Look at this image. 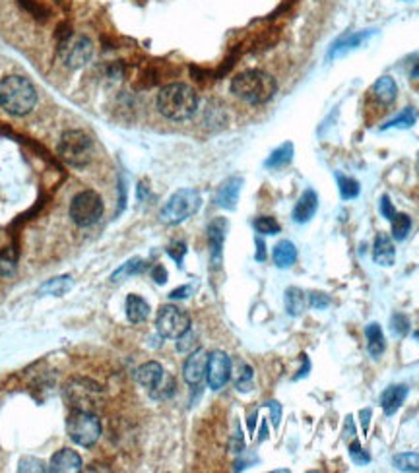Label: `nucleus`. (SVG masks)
<instances>
[{
	"instance_id": "f257e3e1",
	"label": "nucleus",
	"mask_w": 419,
	"mask_h": 473,
	"mask_svg": "<svg viewBox=\"0 0 419 473\" xmlns=\"http://www.w3.org/2000/svg\"><path fill=\"white\" fill-rule=\"evenodd\" d=\"M278 91V84L264 70H245L231 80V93L245 103L262 105L268 103Z\"/></svg>"
},
{
	"instance_id": "f03ea898",
	"label": "nucleus",
	"mask_w": 419,
	"mask_h": 473,
	"mask_svg": "<svg viewBox=\"0 0 419 473\" xmlns=\"http://www.w3.org/2000/svg\"><path fill=\"white\" fill-rule=\"evenodd\" d=\"M157 111L169 121H187L198 109V95L187 84H169L157 93Z\"/></svg>"
},
{
	"instance_id": "7ed1b4c3",
	"label": "nucleus",
	"mask_w": 419,
	"mask_h": 473,
	"mask_svg": "<svg viewBox=\"0 0 419 473\" xmlns=\"http://www.w3.org/2000/svg\"><path fill=\"white\" fill-rule=\"evenodd\" d=\"M35 103H37V91L27 78L12 74L0 82V105L6 113L24 116L32 113Z\"/></svg>"
},
{
	"instance_id": "20e7f679",
	"label": "nucleus",
	"mask_w": 419,
	"mask_h": 473,
	"mask_svg": "<svg viewBox=\"0 0 419 473\" xmlns=\"http://www.w3.org/2000/svg\"><path fill=\"white\" fill-rule=\"evenodd\" d=\"M202 198L194 188H181L167 200V204L159 212V220L167 225H179L192 218L200 210Z\"/></svg>"
},
{
	"instance_id": "39448f33",
	"label": "nucleus",
	"mask_w": 419,
	"mask_h": 473,
	"mask_svg": "<svg viewBox=\"0 0 419 473\" xmlns=\"http://www.w3.org/2000/svg\"><path fill=\"white\" fill-rule=\"evenodd\" d=\"M66 432L74 444L90 448L101 437V421L95 411L74 409L66 419Z\"/></svg>"
},
{
	"instance_id": "423d86ee",
	"label": "nucleus",
	"mask_w": 419,
	"mask_h": 473,
	"mask_svg": "<svg viewBox=\"0 0 419 473\" xmlns=\"http://www.w3.org/2000/svg\"><path fill=\"white\" fill-rule=\"evenodd\" d=\"M93 144L84 131H66L58 140L60 159L72 167H86L91 161Z\"/></svg>"
},
{
	"instance_id": "0eeeda50",
	"label": "nucleus",
	"mask_w": 419,
	"mask_h": 473,
	"mask_svg": "<svg viewBox=\"0 0 419 473\" xmlns=\"http://www.w3.org/2000/svg\"><path fill=\"white\" fill-rule=\"evenodd\" d=\"M103 215V200L93 190H84L74 196L70 204V218L78 227H91Z\"/></svg>"
},
{
	"instance_id": "6e6552de",
	"label": "nucleus",
	"mask_w": 419,
	"mask_h": 473,
	"mask_svg": "<svg viewBox=\"0 0 419 473\" xmlns=\"http://www.w3.org/2000/svg\"><path fill=\"white\" fill-rule=\"evenodd\" d=\"M101 386L88 378H74L65 386V398L72 409L95 411L101 398Z\"/></svg>"
},
{
	"instance_id": "1a4fd4ad",
	"label": "nucleus",
	"mask_w": 419,
	"mask_h": 473,
	"mask_svg": "<svg viewBox=\"0 0 419 473\" xmlns=\"http://www.w3.org/2000/svg\"><path fill=\"white\" fill-rule=\"evenodd\" d=\"M156 330L161 338L179 340L185 332L190 330V317L175 305H165L157 312Z\"/></svg>"
},
{
	"instance_id": "9d476101",
	"label": "nucleus",
	"mask_w": 419,
	"mask_h": 473,
	"mask_svg": "<svg viewBox=\"0 0 419 473\" xmlns=\"http://www.w3.org/2000/svg\"><path fill=\"white\" fill-rule=\"evenodd\" d=\"M91 55H93L91 41L84 35H70L60 45V58L68 68H82L90 62Z\"/></svg>"
},
{
	"instance_id": "9b49d317",
	"label": "nucleus",
	"mask_w": 419,
	"mask_h": 473,
	"mask_svg": "<svg viewBox=\"0 0 419 473\" xmlns=\"http://www.w3.org/2000/svg\"><path fill=\"white\" fill-rule=\"evenodd\" d=\"M231 363L230 355L225 351H214L208 355V368H206V380L212 390H220L231 378Z\"/></svg>"
},
{
	"instance_id": "f8f14e48",
	"label": "nucleus",
	"mask_w": 419,
	"mask_h": 473,
	"mask_svg": "<svg viewBox=\"0 0 419 473\" xmlns=\"http://www.w3.org/2000/svg\"><path fill=\"white\" fill-rule=\"evenodd\" d=\"M206 368H208V353L204 349L192 351L182 367V376H185L187 384L200 386L206 378Z\"/></svg>"
},
{
	"instance_id": "ddd939ff",
	"label": "nucleus",
	"mask_w": 419,
	"mask_h": 473,
	"mask_svg": "<svg viewBox=\"0 0 419 473\" xmlns=\"http://www.w3.org/2000/svg\"><path fill=\"white\" fill-rule=\"evenodd\" d=\"M84 462L78 452L70 448L58 450L55 456L51 458L49 472L53 473H78L82 472Z\"/></svg>"
},
{
	"instance_id": "4468645a",
	"label": "nucleus",
	"mask_w": 419,
	"mask_h": 473,
	"mask_svg": "<svg viewBox=\"0 0 419 473\" xmlns=\"http://www.w3.org/2000/svg\"><path fill=\"white\" fill-rule=\"evenodd\" d=\"M227 233V221L223 218H218L208 225V241H210V253H212V266L218 268L222 264V251L223 241Z\"/></svg>"
},
{
	"instance_id": "2eb2a0df",
	"label": "nucleus",
	"mask_w": 419,
	"mask_h": 473,
	"mask_svg": "<svg viewBox=\"0 0 419 473\" xmlns=\"http://www.w3.org/2000/svg\"><path fill=\"white\" fill-rule=\"evenodd\" d=\"M164 378L165 371L157 361H148V363H144L142 367L136 368V382H138L140 386H144V388L149 392L156 390L157 386L164 382Z\"/></svg>"
},
{
	"instance_id": "dca6fc26",
	"label": "nucleus",
	"mask_w": 419,
	"mask_h": 473,
	"mask_svg": "<svg viewBox=\"0 0 419 473\" xmlns=\"http://www.w3.org/2000/svg\"><path fill=\"white\" fill-rule=\"evenodd\" d=\"M241 187H243L241 177H231V179L223 180L222 187L218 188V192H215V204L222 206L225 210H235L239 194H241Z\"/></svg>"
},
{
	"instance_id": "f3484780",
	"label": "nucleus",
	"mask_w": 419,
	"mask_h": 473,
	"mask_svg": "<svg viewBox=\"0 0 419 473\" xmlns=\"http://www.w3.org/2000/svg\"><path fill=\"white\" fill-rule=\"evenodd\" d=\"M408 392H410V388H408L406 384H394V386H388L387 390L383 392V396H380V406H383L385 415L387 417L394 415L396 411L402 408L404 400L408 398Z\"/></svg>"
},
{
	"instance_id": "a211bd4d",
	"label": "nucleus",
	"mask_w": 419,
	"mask_h": 473,
	"mask_svg": "<svg viewBox=\"0 0 419 473\" xmlns=\"http://www.w3.org/2000/svg\"><path fill=\"white\" fill-rule=\"evenodd\" d=\"M317 208H319V196H317V192L311 190V188L305 190L301 198L297 200L295 208H293V221H297V223H307L317 213Z\"/></svg>"
},
{
	"instance_id": "6ab92c4d",
	"label": "nucleus",
	"mask_w": 419,
	"mask_h": 473,
	"mask_svg": "<svg viewBox=\"0 0 419 473\" xmlns=\"http://www.w3.org/2000/svg\"><path fill=\"white\" fill-rule=\"evenodd\" d=\"M373 260L380 266H392L396 260V248L387 233H378L373 246Z\"/></svg>"
},
{
	"instance_id": "aec40b11",
	"label": "nucleus",
	"mask_w": 419,
	"mask_h": 473,
	"mask_svg": "<svg viewBox=\"0 0 419 473\" xmlns=\"http://www.w3.org/2000/svg\"><path fill=\"white\" fill-rule=\"evenodd\" d=\"M371 93H373V98L377 99L380 105H392L396 95H398V86H396V82L390 76H383V78H378L377 82H375Z\"/></svg>"
},
{
	"instance_id": "412c9836",
	"label": "nucleus",
	"mask_w": 419,
	"mask_h": 473,
	"mask_svg": "<svg viewBox=\"0 0 419 473\" xmlns=\"http://www.w3.org/2000/svg\"><path fill=\"white\" fill-rule=\"evenodd\" d=\"M365 338H367V351H369L371 357H380L387 349L383 328L378 326L377 322H371L369 326L365 328Z\"/></svg>"
},
{
	"instance_id": "4be33fe9",
	"label": "nucleus",
	"mask_w": 419,
	"mask_h": 473,
	"mask_svg": "<svg viewBox=\"0 0 419 473\" xmlns=\"http://www.w3.org/2000/svg\"><path fill=\"white\" fill-rule=\"evenodd\" d=\"M274 264L278 268H289L293 266L297 260V248L291 241H279L278 245L274 246V253H272Z\"/></svg>"
},
{
	"instance_id": "5701e85b",
	"label": "nucleus",
	"mask_w": 419,
	"mask_h": 473,
	"mask_svg": "<svg viewBox=\"0 0 419 473\" xmlns=\"http://www.w3.org/2000/svg\"><path fill=\"white\" fill-rule=\"evenodd\" d=\"M149 317V305L138 295H128L126 297V319L132 324H140Z\"/></svg>"
},
{
	"instance_id": "b1692460",
	"label": "nucleus",
	"mask_w": 419,
	"mask_h": 473,
	"mask_svg": "<svg viewBox=\"0 0 419 473\" xmlns=\"http://www.w3.org/2000/svg\"><path fill=\"white\" fill-rule=\"evenodd\" d=\"M284 302H286V310L289 317H299V314H303L305 307H307V297L299 287H289L284 297Z\"/></svg>"
},
{
	"instance_id": "393cba45",
	"label": "nucleus",
	"mask_w": 419,
	"mask_h": 473,
	"mask_svg": "<svg viewBox=\"0 0 419 473\" xmlns=\"http://www.w3.org/2000/svg\"><path fill=\"white\" fill-rule=\"evenodd\" d=\"M369 35V32H363V33H354V35H345V37H342V39H338L336 43H334V47L330 49V58H336L338 55H344V53H347V51L355 49V47H359L363 43V39Z\"/></svg>"
},
{
	"instance_id": "a878e982",
	"label": "nucleus",
	"mask_w": 419,
	"mask_h": 473,
	"mask_svg": "<svg viewBox=\"0 0 419 473\" xmlns=\"http://www.w3.org/2000/svg\"><path fill=\"white\" fill-rule=\"evenodd\" d=\"M415 121H418V111L413 107H406L398 116L388 121L387 124H383V131H387V128H411Z\"/></svg>"
},
{
	"instance_id": "bb28decb",
	"label": "nucleus",
	"mask_w": 419,
	"mask_h": 473,
	"mask_svg": "<svg viewBox=\"0 0 419 473\" xmlns=\"http://www.w3.org/2000/svg\"><path fill=\"white\" fill-rule=\"evenodd\" d=\"M146 269V262L142 260V258H132L126 264H123L121 268L117 269L115 274L111 276L113 281H123L126 278H132V276H136V274H142Z\"/></svg>"
},
{
	"instance_id": "cd10ccee",
	"label": "nucleus",
	"mask_w": 419,
	"mask_h": 473,
	"mask_svg": "<svg viewBox=\"0 0 419 473\" xmlns=\"http://www.w3.org/2000/svg\"><path fill=\"white\" fill-rule=\"evenodd\" d=\"M291 159H293V146L288 142V144H284L281 147H278V149L266 159V167H268V169L284 167V165H288Z\"/></svg>"
},
{
	"instance_id": "c85d7f7f",
	"label": "nucleus",
	"mask_w": 419,
	"mask_h": 473,
	"mask_svg": "<svg viewBox=\"0 0 419 473\" xmlns=\"http://www.w3.org/2000/svg\"><path fill=\"white\" fill-rule=\"evenodd\" d=\"M392 462H394L396 469H400V472L419 473V454H415V452L396 454Z\"/></svg>"
},
{
	"instance_id": "c756f323",
	"label": "nucleus",
	"mask_w": 419,
	"mask_h": 473,
	"mask_svg": "<svg viewBox=\"0 0 419 473\" xmlns=\"http://www.w3.org/2000/svg\"><path fill=\"white\" fill-rule=\"evenodd\" d=\"M253 368L248 367L247 363H239L237 371H235V386L237 390L248 392L253 390Z\"/></svg>"
},
{
	"instance_id": "7c9ffc66",
	"label": "nucleus",
	"mask_w": 419,
	"mask_h": 473,
	"mask_svg": "<svg viewBox=\"0 0 419 473\" xmlns=\"http://www.w3.org/2000/svg\"><path fill=\"white\" fill-rule=\"evenodd\" d=\"M70 287H72V279L70 276H60V278L51 279L49 284H45L41 287V293H49V295H65L66 291H70Z\"/></svg>"
},
{
	"instance_id": "2f4dec72",
	"label": "nucleus",
	"mask_w": 419,
	"mask_h": 473,
	"mask_svg": "<svg viewBox=\"0 0 419 473\" xmlns=\"http://www.w3.org/2000/svg\"><path fill=\"white\" fill-rule=\"evenodd\" d=\"M411 229V220L410 215H406V213H396L394 218H392V236H394L396 241H404L408 233H410Z\"/></svg>"
},
{
	"instance_id": "473e14b6",
	"label": "nucleus",
	"mask_w": 419,
	"mask_h": 473,
	"mask_svg": "<svg viewBox=\"0 0 419 473\" xmlns=\"http://www.w3.org/2000/svg\"><path fill=\"white\" fill-rule=\"evenodd\" d=\"M338 185H340V196L344 200H352L359 194V182L352 177H345V175H338Z\"/></svg>"
},
{
	"instance_id": "72a5a7b5",
	"label": "nucleus",
	"mask_w": 419,
	"mask_h": 473,
	"mask_svg": "<svg viewBox=\"0 0 419 473\" xmlns=\"http://www.w3.org/2000/svg\"><path fill=\"white\" fill-rule=\"evenodd\" d=\"M253 225H255L256 233H260V235H278L279 233V223L270 215L256 218Z\"/></svg>"
},
{
	"instance_id": "f704fd0d",
	"label": "nucleus",
	"mask_w": 419,
	"mask_h": 473,
	"mask_svg": "<svg viewBox=\"0 0 419 473\" xmlns=\"http://www.w3.org/2000/svg\"><path fill=\"white\" fill-rule=\"evenodd\" d=\"M390 328H392V332L396 335L404 338V335L410 332V319L406 314H402V312H394L392 319H390Z\"/></svg>"
},
{
	"instance_id": "c9c22d12",
	"label": "nucleus",
	"mask_w": 419,
	"mask_h": 473,
	"mask_svg": "<svg viewBox=\"0 0 419 473\" xmlns=\"http://www.w3.org/2000/svg\"><path fill=\"white\" fill-rule=\"evenodd\" d=\"M350 458L354 460V464L357 465H367L371 462V456L363 450V446L357 441L350 444Z\"/></svg>"
},
{
	"instance_id": "e433bc0d",
	"label": "nucleus",
	"mask_w": 419,
	"mask_h": 473,
	"mask_svg": "<svg viewBox=\"0 0 419 473\" xmlns=\"http://www.w3.org/2000/svg\"><path fill=\"white\" fill-rule=\"evenodd\" d=\"M20 472H49V467H45L41 460L37 458H24L20 462Z\"/></svg>"
},
{
	"instance_id": "4c0bfd02",
	"label": "nucleus",
	"mask_w": 419,
	"mask_h": 473,
	"mask_svg": "<svg viewBox=\"0 0 419 473\" xmlns=\"http://www.w3.org/2000/svg\"><path fill=\"white\" fill-rule=\"evenodd\" d=\"M167 254L181 266L182 258H185V254H187V245H185L182 241H175V243L167 248Z\"/></svg>"
},
{
	"instance_id": "58836bf2",
	"label": "nucleus",
	"mask_w": 419,
	"mask_h": 473,
	"mask_svg": "<svg viewBox=\"0 0 419 473\" xmlns=\"http://www.w3.org/2000/svg\"><path fill=\"white\" fill-rule=\"evenodd\" d=\"M309 302H311L312 309L322 310L330 305V297L328 295L321 293V291H312V293H309Z\"/></svg>"
},
{
	"instance_id": "ea45409f",
	"label": "nucleus",
	"mask_w": 419,
	"mask_h": 473,
	"mask_svg": "<svg viewBox=\"0 0 419 473\" xmlns=\"http://www.w3.org/2000/svg\"><path fill=\"white\" fill-rule=\"evenodd\" d=\"M194 340H197V335L192 334V330L185 332V334L179 338V342H177V349L182 351V353H187L190 347H194Z\"/></svg>"
},
{
	"instance_id": "a19ab883",
	"label": "nucleus",
	"mask_w": 419,
	"mask_h": 473,
	"mask_svg": "<svg viewBox=\"0 0 419 473\" xmlns=\"http://www.w3.org/2000/svg\"><path fill=\"white\" fill-rule=\"evenodd\" d=\"M380 213H383L388 221H392V218L396 215L394 206H392V202H390V198H388V196H383V198H380Z\"/></svg>"
},
{
	"instance_id": "79ce46f5",
	"label": "nucleus",
	"mask_w": 419,
	"mask_h": 473,
	"mask_svg": "<svg viewBox=\"0 0 419 473\" xmlns=\"http://www.w3.org/2000/svg\"><path fill=\"white\" fill-rule=\"evenodd\" d=\"M266 408H270V411H272V423H274V427L278 429V427H279V419H281V406H279L278 401H268V404H266Z\"/></svg>"
},
{
	"instance_id": "37998d69",
	"label": "nucleus",
	"mask_w": 419,
	"mask_h": 473,
	"mask_svg": "<svg viewBox=\"0 0 419 473\" xmlns=\"http://www.w3.org/2000/svg\"><path fill=\"white\" fill-rule=\"evenodd\" d=\"M231 452H243V448H245V442H243V437H241V431H239V427L235 429V434H233V439H231V444H230Z\"/></svg>"
},
{
	"instance_id": "c03bdc74",
	"label": "nucleus",
	"mask_w": 419,
	"mask_h": 473,
	"mask_svg": "<svg viewBox=\"0 0 419 473\" xmlns=\"http://www.w3.org/2000/svg\"><path fill=\"white\" fill-rule=\"evenodd\" d=\"M152 278H154V281H156V284L164 286L165 281H167V269H165L161 264H157L156 268L152 269Z\"/></svg>"
},
{
	"instance_id": "a18cd8bd",
	"label": "nucleus",
	"mask_w": 419,
	"mask_h": 473,
	"mask_svg": "<svg viewBox=\"0 0 419 473\" xmlns=\"http://www.w3.org/2000/svg\"><path fill=\"white\" fill-rule=\"evenodd\" d=\"M355 437V427H354V417L347 415L345 417V429H344V439H354Z\"/></svg>"
},
{
	"instance_id": "49530a36",
	"label": "nucleus",
	"mask_w": 419,
	"mask_h": 473,
	"mask_svg": "<svg viewBox=\"0 0 419 473\" xmlns=\"http://www.w3.org/2000/svg\"><path fill=\"white\" fill-rule=\"evenodd\" d=\"M359 419H361L363 432H367V431H369V423H371V409H361V411H359Z\"/></svg>"
},
{
	"instance_id": "de8ad7c7",
	"label": "nucleus",
	"mask_w": 419,
	"mask_h": 473,
	"mask_svg": "<svg viewBox=\"0 0 419 473\" xmlns=\"http://www.w3.org/2000/svg\"><path fill=\"white\" fill-rule=\"evenodd\" d=\"M189 293H190V287L187 286V287H181V289H175V291H171L169 297H171V299H185V297H189Z\"/></svg>"
},
{
	"instance_id": "09e8293b",
	"label": "nucleus",
	"mask_w": 419,
	"mask_h": 473,
	"mask_svg": "<svg viewBox=\"0 0 419 473\" xmlns=\"http://www.w3.org/2000/svg\"><path fill=\"white\" fill-rule=\"evenodd\" d=\"M301 359H303V368L299 371V375L295 376V380L297 378H303V376H307L309 368H311V363H309V357H307V355H301Z\"/></svg>"
},
{
	"instance_id": "8fccbe9b",
	"label": "nucleus",
	"mask_w": 419,
	"mask_h": 473,
	"mask_svg": "<svg viewBox=\"0 0 419 473\" xmlns=\"http://www.w3.org/2000/svg\"><path fill=\"white\" fill-rule=\"evenodd\" d=\"M256 246H258V253H256V260L264 262L266 260V253H264V243L256 236Z\"/></svg>"
},
{
	"instance_id": "3c124183",
	"label": "nucleus",
	"mask_w": 419,
	"mask_h": 473,
	"mask_svg": "<svg viewBox=\"0 0 419 473\" xmlns=\"http://www.w3.org/2000/svg\"><path fill=\"white\" fill-rule=\"evenodd\" d=\"M255 425H256V413H253V415L248 417V431L251 432L255 431Z\"/></svg>"
},
{
	"instance_id": "603ef678",
	"label": "nucleus",
	"mask_w": 419,
	"mask_h": 473,
	"mask_svg": "<svg viewBox=\"0 0 419 473\" xmlns=\"http://www.w3.org/2000/svg\"><path fill=\"white\" fill-rule=\"evenodd\" d=\"M411 78H419V62L415 65V68H413V72H411Z\"/></svg>"
},
{
	"instance_id": "864d4df0",
	"label": "nucleus",
	"mask_w": 419,
	"mask_h": 473,
	"mask_svg": "<svg viewBox=\"0 0 419 473\" xmlns=\"http://www.w3.org/2000/svg\"><path fill=\"white\" fill-rule=\"evenodd\" d=\"M413 340H415V342H419V330H418V332H413Z\"/></svg>"
}]
</instances>
